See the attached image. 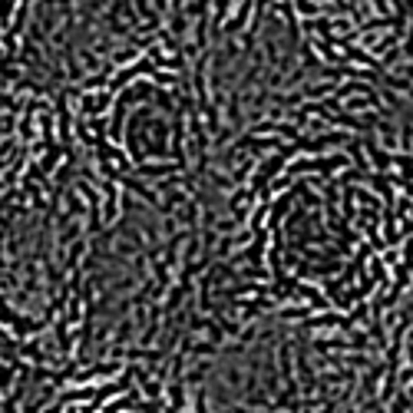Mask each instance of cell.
<instances>
[{"mask_svg":"<svg viewBox=\"0 0 413 413\" xmlns=\"http://www.w3.org/2000/svg\"><path fill=\"white\" fill-rule=\"evenodd\" d=\"M364 106H367V99H347L344 109H364Z\"/></svg>","mask_w":413,"mask_h":413,"instance_id":"1","label":"cell"}]
</instances>
